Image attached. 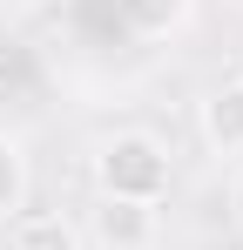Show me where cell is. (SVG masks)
<instances>
[{
  "label": "cell",
  "mask_w": 243,
  "mask_h": 250,
  "mask_svg": "<svg viewBox=\"0 0 243 250\" xmlns=\"http://www.w3.org/2000/svg\"><path fill=\"white\" fill-rule=\"evenodd\" d=\"M81 237H95L101 250H156L162 244V209H149V203H101L95 196V216H88Z\"/></svg>",
  "instance_id": "cell-3"
},
{
  "label": "cell",
  "mask_w": 243,
  "mask_h": 250,
  "mask_svg": "<svg viewBox=\"0 0 243 250\" xmlns=\"http://www.w3.org/2000/svg\"><path fill=\"white\" fill-rule=\"evenodd\" d=\"M88 176H95V196H101V203H149V209H162L169 189H176L169 142L149 135V128H115V135H101L95 156H88Z\"/></svg>",
  "instance_id": "cell-1"
},
{
  "label": "cell",
  "mask_w": 243,
  "mask_h": 250,
  "mask_svg": "<svg viewBox=\"0 0 243 250\" xmlns=\"http://www.w3.org/2000/svg\"><path fill=\"white\" fill-rule=\"evenodd\" d=\"M27 189H34V156H27L20 135L0 128V223H14L27 209Z\"/></svg>",
  "instance_id": "cell-6"
},
{
  "label": "cell",
  "mask_w": 243,
  "mask_h": 250,
  "mask_svg": "<svg viewBox=\"0 0 243 250\" xmlns=\"http://www.w3.org/2000/svg\"><path fill=\"white\" fill-rule=\"evenodd\" d=\"M230 7H237V14H243V0H230Z\"/></svg>",
  "instance_id": "cell-8"
},
{
  "label": "cell",
  "mask_w": 243,
  "mask_h": 250,
  "mask_svg": "<svg viewBox=\"0 0 243 250\" xmlns=\"http://www.w3.org/2000/svg\"><path fill=\"white\" fill-rule=\"evenodd\" d=\"M115 21L135 41H169L196 21V0H115Z\"/></svg>",
  "instance_id": "cell-5"
},
{
  "label": "cell",
  "mask_w": 243,
  "mask_h": 250,
  "mask_svg": "<svg viewBox=\"0 0 243 250\" xmlns=\"http://www.w3.org/2000/svg\"><path fill=\"white\" fill-rule=\"evenodd\" d=\"M7 250H88V237L68 209H20L7 223Z\"/></svg>",
  "instance_id": "cell-4"
},
{
  "label": "cell",
  "mask_w": 243,
  "mask_h": 250,
  "mask_svg": "<svg viewBox=\"0 0 243 250\" xmlns=\"http://www.w3.org/2000/svg\"><path fill=\"white\" fill-rule=\"evenodd\" d=\"M230 216H237V230H243V163H237V176H230Z\"/></svg>",
  "instance_id": "cell-7"
},
{
  "label": "cell",
  "mask_w": 243,
  "mask_h": 250,
  "mask_svg": "<svg viewBox=\"0 0 243 250\" xmlns=\"http://www.w3.org/2000/svg\"><path fill=\"white\" fill-rule=\"evenodd\" d=\"M196 135H202V149H209V156L243 163V82L202 88V102H196Z\"/></svg>",
  "instance_id": "cell-2"
},
{
  "label": "cell",
  "mask_w": 243,
  "mask_h": 250,
  "mask_svg": "<svg viewBox=\"0 0 243 250\" xmlns=\"http://www.w3.org/2000/svg\"><path fill=\"white\" fill-rule=\"evenodd\" d=\"M237 82H243V68H237Z\"/></svg>",
  "instance_id": "cell-9"
}]
</instances>
